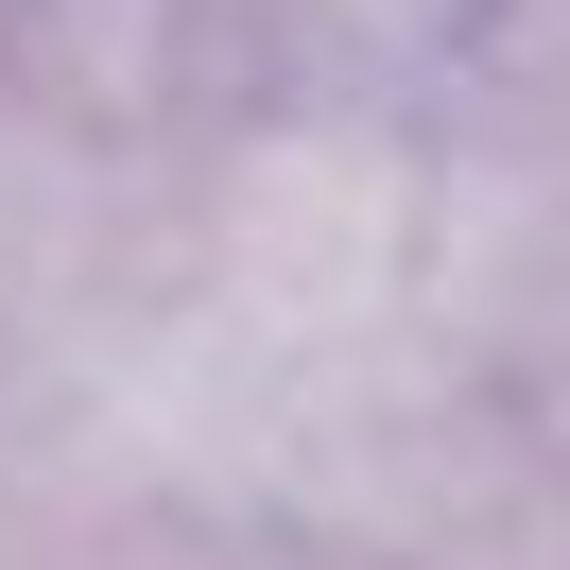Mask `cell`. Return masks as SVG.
I'll return each instance as SVG.
<instances>
[{"label":"cell","mask_w":570,"mask_h":570,"mask_svg":"<svg viewBox=\"0 0 570 570\" xmlns=\"http://www.w3.org/2000/svg\"><path fill=\"white\" fill-rule=\"evenodd\" d=\"M432 259V174L397 156L381 105H294L225 156V225H208V312L259 363H346L363 328L415 294Z\"/></svg>","instance_id":"cell-1"}]
</instances>
